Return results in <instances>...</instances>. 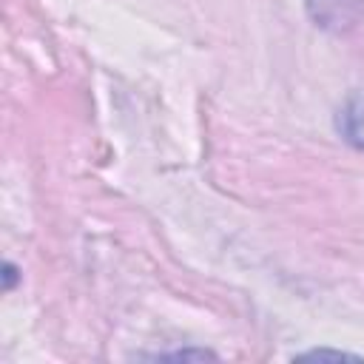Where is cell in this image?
Returning <instances> with one entry per match:
<instances>
[{
    "instance_id": "1",
    "label": "cell",
    "mask_w": 364,
    "mask_h": 364,
    "mask_svg": "<svg viewBox=\"0 0 364 364\" xmlns=\"http://www.w3.org/2000/svg\"><path fill=\"white\" fill-rule=\"evenodd\" d=\"M304 9L330 34H350L364 17V0H304Z\"/></svg>"
},
{
    "instance_id": "2",
    "label": "cell",
    "mask_w": 364,
    "mask_h": 364,
    "mask_svg": "<svg viewBox=\"0 0 364 364\" xmlns=\"http://www.w3.org/2000/svg\"><path fill=\"white\" fill-rule=\"evenodd\" d=\"M336 131H338V136L350 148L364 151V91L350 94L338 105V111H336Z\"/></svg>"
},
{
    "instance_id": "3",
    "label": "cell",
    "mask_w": 364,
    "mask_h": 364,
    "mask_svg": "<svg viewBox=\"0 0 364 364\" xmlns=\"http://www.w3.org/2000/svg\"><path fill=\"white\" fill-rule=\"evenodd\" d=\"M301 358H347V353H338V350H313V353H304Z\"/></svg>"
},
{
    "instance_id": "4",
    "label": "cell",
    "mask_w": 364,
    "mask_h": 364,
    "mask_svg": "<svg viewBox=\"0 0 364 364\" xmlns=\"http://www.w3.org/2000/svg\"><path fill=\"white\" fill-rule=\"evenodd\" d=\"M3 279H6V282H3V287H6V290H11V287H14V279H17V267H14L11 262H6V273H3Z\"/></svg>"
}]
</instances>
